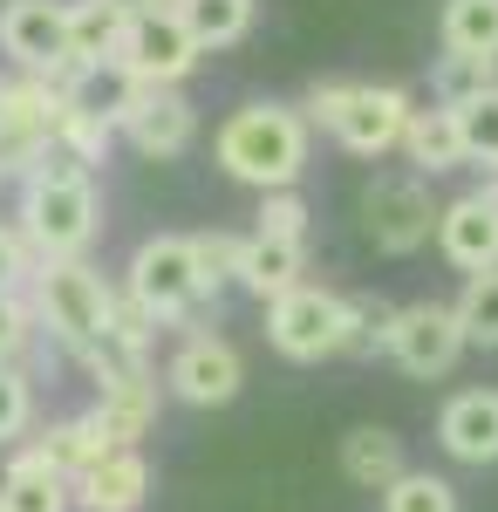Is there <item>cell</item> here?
I'll return each mask as SVG.
<instances>
[{
    "instance_id": "4",
    "label": "cell",
    "mask_w": 498,
    "mask_h": 512,
    "mask_svg": "<svg viewBox=\"0 0 498 512\" xmlns=\"http://www.w3.org/2000/svg\"><path fill=\"white\" fill-rule=\"evenodd\" d=\"M110 280L96 274L89 260H41L35 267V315L48 321V335L62 342L69 355H96V342H103V328H110Z\"/></svg>"
},
{
    "instance_id": "27",
    "label": "cell",
    "mask_w": 498,
    "mask_h": 512,
    "mask_svg": "<svg viewBox=\"0 0 498 512\" xmlns=\"http://www.w3.org/2000/svg\"><path fill=\"white\" fill-rule=\"evenodd\" d=\"M458 321H464V342H471V349H498V267L464 274Z\"/></svg>"
},
{
    "instance_id": "3",
    "label": "cell",
    "mask_w": 498,
    "mask_h": 512,
    "mask_svg": "<svg viewBox=\"0 0 498 512\" xmlns=\"http://www.w3.org/2000/svg\"><path fill=\"white\" fill-rule=\"evenodd\" d=\"M301 110H307V123L335 130V144L355 151V158L403 151V130L417 117V103H410L396 82H314Z\"/></svg>"
},
{
    "instance_id": "35",
    "label": "cell",
    "mask_w": 498,
    "mask_h": 512,
    "mask_svg": "<svg viewBox=\"0 0 498 512\" xmlns=\"http://www.w3.org/2000/svg\"><path fill=\"white\" fill-rule=\"evenodd\" d=\"M28 342H35V315H28V301L0 287V362H21Z\"/></svg>"
},
{
    "instance_id": "31",
    "label": "cell",
    "mask_w": 498,
    "mask_h": 512,
    "mask_svg": "<svg viewBox=\"0 0 498 512\" xmlns=\"http://www.w3.org/2000/svg\"><path fill=\"white\" fill-rule=\"evenodd\" d=\"M28 424H35V390H28L21 362H0V444H14Z\"/></svg>"
},
{
    "instance_id": "30",
    "label": "cell",
    "mask_w": 498,
    "mask_h": 512,
    "mask_svg": "<svg viewBox=\"0 0 498 512\" xmlns=\"http://www.w3.org/2000/svg\"><path fill=\"white\" fill-rule=\"evenodd\" d=\"M458 130H464V158L471 164H498V89L458 103Z\"/></svg>"
},
{
    "instance_id": "7",
    "label": "cell",
    "mask_w": 498,
    "mask_h": 512,
    "mask_svg": "<svg viewBox=\"0 0 498 512\" xmlns=\"http://www.w3.org/2000/svg\"><path fill=\"white\" fill-rule=\"evenodd\" d=\"M116 130L130 137V151H144V158H185L198 137V110L178 96V89H164V82H123L110 103Z\"/></svg>"
},
{
    "instance_id": "15",
    "label": "cell",
    "mask_w": 498,
    "mask_h": 512,
    "mask_svg": "<svg viewBox=\"0 0 498 512\" xmlns=\"http://www.w3.org/2000/svg\"><path fill=\"white\" fill-rule=\"evenodd\" d=\"M69 485H76L82 512H144V499H151V465H144L137 444H110V451L82 478H69Z\"/></svg>"
},
{
    "instance_id": "11",
    "label": "cell",
    "mask_w": 498,
    "mask_h": 512,
    "mask_svg": "<svg viewBox=\"0 0 498 512\" xmlns=\"http://www.w3.org/2000/svg\"><path fill=\"white\" fill-rule=\"evenodd\" d=\"M239 383H246V355L232 349L226 335H192V342H178L171 369H164V390L178 396V403H192V410L232 403Z\"/></svg>"
},
{
    "instance_id": "14",
    "label": "cell",
    "mask_w": 498,
    "mask_h": 512,
    "mask_svg": "<svg viewBox=\"0 0 498 512\" xmlns=\"http://www.w3.org/2000/svg\"><path fill=\"white\" fill-rule=\"evenodd\" d=\"M89 424L110 437V444H137V437H151V424H157V376H151V369H116V376H96Z\"/></svg>"
},
{
    "instance_id": "6",
    "label": "cell",
    "mask_w": 498,
    "mask_h": 512,
    "mask_svg": "<svg viewBox=\"0 0 498 512\" xmlns=\"http://www.w3.org/2000/svg\"><path fill=\"white\" fill-rule=\"evenodd\" d=\"M130 294L151 308L157 321H185L212 294L205 274H198V253L192 233H151L137 253H130Z\"/></svg>"
},
{
    "instance_id": "33",
    "label": "cell",
    "mask_w": 498,
    "mask_h": 512,
    "mask_svg": "<svg viewBox=\"0 0 498 512\" xmlns=\"http://www.w3.org/2000/svg\"><path fill=\"white\" fill-rule=\"evenodd\" d=\"M253 233H280V239H307V198L294 185L280 192H260V226Z\"/></svg>"
},
{
    "instance_id": "24",
    "label": "cell",
    "mask_w": 498,
    "mask_h": 512,
    "mask_svg": "<svg viewBox=\"0 0 498 512\" xmlns=\"http://www.w3.org/2000/svg\"><path fill=\"white\" fill-rule=\"evenodd\" d=\"M116 137H123L116 117H110V110H96V103H69L62 123H55V151H69L76 164H103Z\"/></svg>"
},
{
    "instance_id": "2",
    "label": "cell",
    "mask_w": 498,
    "mask_h": 512,
    "mask_svg": "<svg viewBox=\"0 0 498 512\" xmlns=\"http://www.w3.org/2000/svg\"><path fill=\"white\" fill-rule=\"evenodd\" d=\"M307 110H287V103H246L219 123L212 151L226 164V178L253 185V192H280V185H301L307 171Z\"/></svg>"
},
{
    "instance_id": "22",
    "label": "cell",
    "mask_w": 498,
    "mask_h": 512,
    "mask_svg": "<svg viewBox=\"0 0 498 512\" xmlns=\"http://www.w3.org/2000/svg\"><path fill=\"white\" fill-rule=\"evenodd\" d=\"M35 451H41V458H48L62 478H82L96 458H103V451H110V437L96 431L89 417H62V424H48V431L35 437Z\"/></svg>"
},
{
    "instance_id": "18",
    "label": "cell",
    "mask_w": 498,
    "mask_h": 512,
    "mask_svg": "<svg viewBox=\"0 0 498 512\" xmlns=\"http://www.w3.org/2000/svg\"><path fill=\"white\" fill-rule=\"evenodd\" d=\"M76 506V485L41 458L35 444L7 458V478H0V512H69Z\"/></svg>"
},
{
    "instance_id": "28",
    "label": "cell",
    "mask_w": 498,
    "mask_h": 512,
    "mask_svg": "<svg viewBox=\"0 0 498 512\" xmlns=\"http://www.w3.org/2000/svg\"><path fill=\"white\" fill-rule=\"evenodd\" d=\"M389 335H396V308L389 301H369V294H348V342L342 355H389Z\"/></svg>"
},
{
    "instance_id": "34",
    "label": "cell",
    "mask_w": 498,
    "mask_h": 512,
    "mask_svg": "<svg viewBox=\"0 0 498 512\" xmlns=\"http://www.w3.org/2000/svg\"><path fill=\"white\" fill-rule=\"evenodd\" d=\"M41 151H48V137H41V130H28V123H14V117H0V178H28Z\"/></svg>"
},
{
    "instance_id": "20",
    "label": "cell",
    "mask_w": 498,
    "mask_h": 512,
    "mask_svg": "<svg viewBox=\"0 0 498 512\" xmlns=\"http://www.w3.org/2000/svg\"><path fill=\"white\" fill-rule=\"evenodd\" d=\"M403 151H410V164H417L423 178H444V171L471 164V158H464V130H458V110H451V103L417 110L410 130H403Z\"/></svg>"
},
{
    "instance_id": "5",
    "label": "cell",
    "mask_w": 498,
    "mask_h": 512,
    "mask_svg": "<svg viewBox=\"0 0 498 512\" xmlns=\"http://www.w3.org/2000/svg\"><path fill=\"white\" fill-rule=\"evenodd\" d=\"M198 48L192 28H185V14L178 7H144V14H130V28H123V48H116V82H164V89H178V82L198 69Z\"/></svg>"
},
{
    "instance_id": "32",
    "label": "cell",
    "mask_w": 498,
    "mask_h": 512,
    "mask_svg": "<svg viewBox=\"0 0 498 512\" xmlns=\"http://www.w3.org/2000/svg\"><path fill=\"white\" fill-rule=\"evenodd\" d=\"M192 253H198V274H205V287L219 294L226 280H239V253H246V239H239V233H198Z\"/></svg>"
},
{
    "instance_id": "10",
    "label": "cell",
    "mask_w": 498,
    "mask_h": 512,
    "mask_svg": "<svg viewBox=\"0 0 498 512\" xmlns=\"http://www.w3.org/2000/svg\"><path fill=\"white\" fill-rule=\"evenodd\" d=\"M464 349H471V342H464L458 308H444V301H410V308H396L389 355H396V369H403V376L437 383V376H451V369H458Z\"/></svg>"
},
{
    "instance_id": "25",
    "label": "cell",
    "mask_w": 498,
    "mask_h": 512,
    "mask_svg": "<svg viewBox=\"0 0 498 512\" xmlns=\"http://www.w3.org/2000/svg\"><path fill=\"white\" fill-rule=\"evenodd\" d=\"M437 35L444 48H464V55H498V0H444Z\"/></svg>"
},
{
    "instance_id": "29",
    "label": "cell",
    "mask_w": 498,
    "mask_h": 512,
    "mask_svg": "<svg viewBox=\"0 0 498 512\" xmlns=\"http://www.w3.org/2000/svg\"><path fill=\"white\" fill-rule=\"evenodd\" d=\"M383 512H458V485L437 472H403L383 492Z\"/></svg>"
},
{
    "instance_id": "36",
    "label": "cell",
    "mask_w": 498,
    "mask_h": 512,
    "mask_svg": "<svg viewBox=\"0 0 498 512\" xmlns=\"http://www.w3.org/2000/svg\"><path fill=\"white\" fill-rule=\"evenodd\" d=\"M21 280H28V233L0 226V287H7V294H21Z\"/></svg>"
},
{
    "instance_id": "21",
    "label": "cell",
    "mask_w": 498,
    "mask_h": 512,
    "mask_svg": "<svg viewBox=\"0 0 498 512\" xmlns=\"http://www.w3.org/2000/svg\"><path fill=\"white\" fill-rule=\"evenodd\" d=\"M123 28H130L123 0H69V55H82L89 69H110L116 62Z\"/></svg>"
},
{
    "instance_id": "16",
    "label": "cell",
    "mask_w": 498,
    "mask_h": 512,
    "mask_svg": "<svg viewBox=\"0 0 498 512\" xmlns=\"http://www.w3.org/2000/svg\"><path fill=\"white\" fill-rule=\"evenodd\" d=\"M437 444L458 465H498V390H458L437 410Z\"/></svg>"
},
{
    "instance_id": "12",
    "label": "cell",
    "mask_w": 498,
    "mask_h": 512,
    "mask_svg": "<svg viewBox=\"0 0 498 512\" xmlns=\"http://www.w3.org/2000/svg\"><path fill=\"white\" fill-rule=\"evenodd\" d=\"M437 246H444V260L464 267V274L498 267V164H492V185H485V192H464V198L444 205Z\"/></svg>"
},
{
    "instance_id": "19",
    "label": "cell",
    "mask_w": 498,
    "mask_h": 512,
    "mask_svg": "<svg viewBox=\"0 0 498 512\" xmlns=\"http://www.w3.org/2000/svg\"><path fill=\"white\" fill-rule=\"evenodd\" d=\"M403 472H410V465H403V437H396V431L362 424V431L342 437V478H348V485H362V492H389Z\"/></svg>"
},
{
    "instance_id": "26",
    "label": "cell",
    "mask_w": 498,
    "mask_h": 512,
    "mask_svg": "<svg viewBox=\"0 0 498 512\" xmlns=\"http://www.w3.org/2000/svg\"><path fill=\"white\" fill-rule=\"evenodd\" d=\"M430 89H437V103H471V96H485L498 89V55H464V48H444V62L430 69Z\"/></svg>"
},
{
    "instance_id": "9",
    "label": "cell",
    "mask_w": 498,
    "mask_h": 512,
    "mask_svg": "<svg viewBox=\"0 0 498 512\" xmlns=\"http://www.w3.org/2000/svg\"><path fill=\"white\" fill-rule=\"evenodd\" d=\"M437 219H444V205L430 198L423 178H376V185L362 192V233H369L376 253H396V260H403V253L430 246Z\"/></svg>"
},
{
    "instance_id": "23",
    "label": "cell",
    "mask_w": 498,
    "mask_h": 512,
    "mask_svg": "<svg viewBox=\"0 0 498 512\" xmlns=\"http://www.w3.org/2000/svg\"><path fill=\"white\" fill-rule=\"evenodd\" d=\"M178 14H185L198 48H232V41H246L260 0H178Z\"/></svg>"
},
{
    "instance_id": "1",
    "label": "cell",
    "mask_w": 498,
    "mask_h": 512,
    "mask_svg": "<svg viewBox=\"0 0 498 512\" xmlns=\"http://www.w3.org/2000/svg\"><path fill=\"white\" fill-rule=\"evenodd\" d=\"M96 219H103V205H96L89 164H76L69 151L48 144L35 158V171L21 178V233H28V246L41 260H76L96 239Z\"/></svg>"
},
{
    "instance_id": "17",
    "label": "cell",
    "mask_w": 498,
    "mask_h": 512,
    "mask_svg": "<svg viewBox=\"0 0 498 512\" xmlns=\"http://www.w3.org/2000/svg\"><path fill=\"white\" fill-rule=\"evenodd\" d=\"M307 274V239H280V233H246V253H239V287L260 294V301H280L294 294Z\"/></svg>"
},
{
    "instance_id": "13",
    "label": "cell",
    "mask_w": 498,
    "mask_h": 512,
    "mask_svg": "<svg viewBox=\"0 0 498 512\" xmlns=\"http://www.w3.org/2000/svg\"><path fill=\"white\" fill-rule=\"evenodd\" d=\"M0 55H14L21 76L69 55V0H0Z\"/></svg>"
},
{
    "instance_id": "8",
    "label": "cell",
    "mask_w": 498,
    "mask_h": 512,
    "mask_svg": "<svg viewBox=\"0 0 498 512\" xmlns=\"http://www.w3.org/2000/svg\"><path fill=\"white\" fill-rule=\"evenodd\" d=\"M267 342L287 362H321V355H342L348 342V294H328V287H294L267 301Z\"/></svg>"
}]
</instances>
